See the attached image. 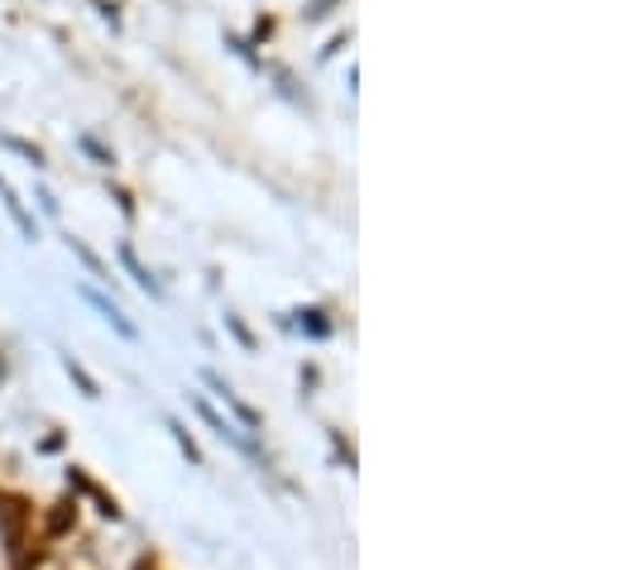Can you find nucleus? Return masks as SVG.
Segmentation results:
<instances>
[{
    "mask_svg": "<svg viewBox=\"0 0 618 570\" xmlns=\"http://www.w3.org/2000/svg\"><path fill=\"white\" fill-rule=\"evenodd\" d=\"M226 326L235 331V336H240L245 340V346H255V336H249V331H245V322H240V316H226Z\"/></svg>",
    "mask_w": 618,
    "mask_h": 570,
    "instance_id": "9d476101",
    "label": "nucleus"
},
{
    "mask_svg": "<svg viewBox=\"0 0 618 570\" xmlns=\"http://www.w3.org/2000/svg\"><path fill=\"white\" fill-rule=\"evenodd\" d=\"M0 197H5V211H10V216H15V225H20V235H24V241H34V221H30V216H24V206H20V197H15V188H10V182H5V178H0Z\"/></svg>",
    "mask_w": 618,
    "mask_h": 570,
    "instance_id": "f03ea898",
    "label": "nucleus"
},
{
    "mask_svg": "<svg viewBox=\"0 0 618 570\" xmlns=\"http://www.w3.org/2000/svg\"><path fill=\"white\" fill-rule=\"evenodd\" d=\"M302 326H307L312 336H326V331H332V326L322 322V312H302Z\"/></svg>",
    "mask_w": 618,
    "mask_h": 570,
    "instance_id": "1a4fd4ad",
    "label": "nucleus"
},
{
    "mask_svg": "<svg viewBox=\"0 0 618 570\" xmlns=\"http://www.w3.org/2000/svg\"><path fill=\"white\" fill-rule=\"evenodd\" d=\"M24 523H30V503H24L20 494H5L0 499V537H5V551L24 547Z\"/></svg>",
    "mask_w": 618,
    "mask_h": 570,
    "instance_id": "f257e3e1",
    "label": "nucleus"
},
{
    "mask_svg": "<svg viewBox=\"0 0 618 570\" xmlns=\"http://www.w3.org/2000/svg\"><path fill=\"white\" fill-rule=\"evenodd\" d=\"M82 149H87V154H91V158H97V164H106V168H111V164H115V158H111V154H106V149H101V144H97V139H91V135H82Z\"/></svg>",
    "mask_w": 618,
    "mask_h": 570,
    "instance_id": "6e6552de",
    "label": "nucleus"
},
{
    "mask_svg": "<svg viewBox=\"0 0 618 570\" xmlns=\"http://www.w3.org/2000/svg\"><path fill=\"white\" fill-rule=\"evenodd\" d=\"M135 570H159V566H154V561H149V556H144V561H135Z\"/></svg>",
    "mask_w": 618,
    "mask_h": 570,
    "instance_id": "f8f14e48",
    "label": "nucleus"
},
{
    "mask_svg": "<svg viewBox=\"0 0 618 570\" xmlns=\"http://www.w3.org/2000/svg\"><path fill=\"white\" fill-rule=\"evenodd\" d=\"M68 245H72V255H77V259H82V264H87V269H91V273H97V278H101V273H106V264H101L97 255H91V249H87L82 241H68Z\"/></svg>",
    "mask_w": 618,
    "mask_h": 570,
    "instance_id": "423d86ee",
    "label": "nucleus"
},
{
    "mask_svg": "<svg viewBox=\"0 0 618 570\" xmlns=\"http://www.w3.org/2000/svg\"><path fill=\"white\" fill-rule=\"evenodd\" d=\"M121 259H125V269H130V273H135V283L144 288V293H159V283H154V278H149V273H144V269H139V259H135V249H130V245H125V249H121Z\"/></svg>",
    "mask_w": 618,
    "mask_h": 570,
    "instance_id": "39448f33",
    "label": "nucleus"
},
{
    "mask_svg": "<svg viewBox=\"0 0 618 570\" xmlns=\"http://www.w3.org/2000/svg\"><path fill=\"white\" fill-rule=\"evenodd\" d=\"M72 523H77V503H72V499L54 503V513H48V537H63Z\"/></svg>",
    "mask_w": 618,
    "mask_h": 570,
    "instance_id": "7ed1b4c3",
    "label": "nucleus"
},
{
    "mask_svg": "<svg viewBox=\"0 0 618 570\" xmlns=\"http://www.w3.org/2000/svg\"><path fill=\"white\" fill-rule=\"evenodd\" d=\"M87 302H91V308H97L101 316H111V326L121 331V336H135V326L125 322V316H121V308H115V302H106V298H101V293H87Z\"/></svg>",
    "mask_w": 618,
    "mask_h": 570,
    "instance_id": "20e7f679",
    "label": "nucleus"
},
{
    "mask_svg": "<svg viewBox=\"0 0 618 570\" xmlns=\"http://www.w3.org/2000/svg\"><path fill=\"white\" fill-rule=\"evenodd\" d=\"M326 5H336V0H312V5H307V15H312V20H317V15H326Z\"/></svg>",
    "mask_w": 618,
    "mask_h": 570,
    "instance_id": "9b49d317",
    "label": "nucleus"
},
{
    "mask_svg": "<svg viewBox=\"0 0 618 570\" xmlns=\"http://www.w3.org/2000/svg\"><path fill=\"white\" fill-rule=\"evenodd\" d=\"M0 144H10V149H15V154H24V158H30V164H44V154H38V149H34V144H24V139H15V135H0Z\"/></svg>",
    "mask_w": 618,
    "mask_h": 570,
    "instance_id": "0eeeda50",
    "label": "nucleus"
}]
</instances>
